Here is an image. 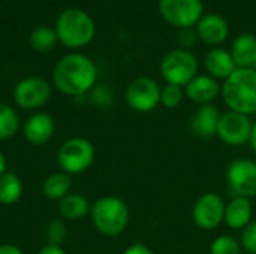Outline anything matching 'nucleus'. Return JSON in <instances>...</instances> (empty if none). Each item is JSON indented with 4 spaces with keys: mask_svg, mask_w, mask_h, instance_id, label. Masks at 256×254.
I'll use <instances>...</instances> for the list:
<instances>
[{
    "mask_svg": "<svg viewBox=\"0 0 256 254\" xmlns=\"http://www.w3.org/2000/svg\"><path fill=\"white\" fill-rule=\"evenodd\" d=\"M20 130V117L8 103L0 102V141L14 138Z\"/></svg>",
    "mask_w": 256,
    "mask_h": 254,
    "instance_id": "23",
    "label": "nucleus"
},
{
    "mask_svg": "<svg viewBox=\"0 0 256 254\" xmlns=\"http://www.w3.org/2000/svg\"><path fill=\"white\" fill-rule=\"evenodd\" d=\"M252 127L254 123L249 115L234 111H226L220 115L216 136H219L220 141L225 142L226 145L242 147L244 144H249Z\"/></svg>",
    "mask_w": 256,
    "mask_h": 254,
    "instance_id": "11",
    "label": "nucleus"
},
{
    "mask_svg": "<svg viewBox=\"0 0 256 254\" xmlns=\"http://www.w3.org/2000/svg\"><path fill=\"white\" fill-rule=\"evenodd\" d=\"M226 181L234 196H256V162L250 159H238L230 163L226 169Z\"/></svg>",
    "mask_w": 256,
    "mask_h": 254,
    "instance_id": "12",
    "label": "nucleus"
},
{
    "mask_svg": "<svg viewBox=\"0 0 256 254\" xmlns=\"http://www.w3.org/2000/svg\"><path fill=\"white\" fill-rule=\"evenodd\" d=\"M220 96L230 111L244 115L256 114V70L237 67L222 84Z\"/></svg>",
    "mask_w": 256,
    "mask_h": 254,
    "instance_id": "2",
    "label": "nucleus"
},
{
    "mask_svg": "<svg viewBox=\"0 0 256 254\" xmlns=\"http://www.w3.org/2000/svg\"><path fill=\"white\" fill-rule=\"evenodd\" d=\"M98 79V67L92 58L82 54L64 55L54 67V87L72 97H81L94 88Z\"/></svg>",
    "mask_w": 256,
    "mask_h": 254,
    "instance_id": "1",
    "label": "nucleus"
},
{
    "mask_svg": "<svg viewBox=\"0 0 256 254\" xmlns=\"http://www.w3.org/2000/svg\"><path fill=\"white\" fill-rule=\"evenodd\" d=\"M222 85L219 81L212 78L210 75H196L186 87H184V96L194 102L201 105L213 103L219 94H220Z\"/></svg>",
    "mask_w": 256,
    "mask_h": 254,
    "instance_id": "14",
    "label": "nucleus"
},
{
    "mask_svg": "<svg viewBox=\"0 0 256 254\" xmlns=\"http://www.w3.org/2000/svg\"><path fill=\"white\" fill-rule=\"evenodd\" d=\"M22 183L20 177L14 172H4L0 177V204L2 205H14L22 196Z\"/></svg>",
    "mask_w": 256,
    "mask_h": 254,
    "instance_id": "22",
    "label": "nucleus"
},
{
    "mask_svg": "<svg viewBox=\"0 0 256 254\" xmlns=\"http://www.w3.org/2000/svg\"><path fill=\"white\" fill-rule=\"evenodd\" d=\"M6 172V157L4 154L0 151V177Z\"/></svg>",
    "mask_w": 256,
    "mask_h": 254,
    "instance_id": "35",
    "label": "nucleus"
},
{
    "mask_svg": "<svg viewBox=\"0 0 256 254\" xmlns=\"http://www.w3.org/2000/svg\"><path fill=\"white\" fill-rule=\"evenodd\" d=\"M94 147L86 138H70L64 141L57 153V163L60 169L69 175L86 172L94 162Z\"/></svg>",
    "mask_w": 256,
    "mask_h": 254,
    "instance_id": "6",
    "label": "nucleus"
},
{
    "mask_svg": "<svg viewBox=\"0 0 256 254\" xmlns=\"http://www.w3.org/2000/svg\"><path fill=\"white\" fill-rule=\"evenodd\" d=\"M246 254H249V253H246Z\"/></svg>",
    "mask_w": 256,
    "mask_h": 254,
    "instance_id": "37",
    "label": "nucleus"
},
{
    "mask_svg": "<svg viewBox=\"0 0 256 254\" xmlns=\"http://www.w3.org/2000/svg\"><path fill=\"white\" fill-rule=\"evenodd\" d=\"M240 244L243 250L249 254H256V220H252L243 231L240 237Z\"/></svg>",
    "mask_w": 256,
    "mask_h": 254,
    "instance_id": "28",
    "label": "nucleus"
},
{
    "mask_svg": "<svg viewBox=\"0 0 256 254\" xmlns=\"http://www.w3.org/2000/svg\"><path fill=\"white\" fill-rule=\"evenodd\" d=\"M93 94V102L99 106H108L112 100V93L108 87L100 85V87H94L92 90Z\"/></svg>",
    "mask_w": 256,
    "mask_h": 254,
    "instance_id": "29",
    "label": "nucleus"
},
{
    "mask_svg": "<svg viewBox=\"0 0 256 254\" xmlns=\"http://www.w3.org/2000/svg\"><path fill=\"white\" fill-rule=\"evenodd\" d=\"M70 187H72L70 175L60 171V172H54L45 178V181L42 184V193L50 201H60L66 195L70 193Z\"/></svg>",
    "mask_w": 256,
    "mask_h": 254,
    "instance_id": "21",
    "label": "nucleus"
},
{
    "mask_svg": "<svg viewBox=\"0 0 256 254\" xmlns=\"http://www.w3.org/2000/svg\"><path fill=\"white\" fill-rule=\"evenodd\" d=\"M38 254H66V252L63 250V247L60 246H51V244H46L44 246Z\"/></svg>",
    "mask_w": 256,
    "mask_h": 254,
    "instance_id": "32",
    "label": "nucleus"
},
{
    "mask_svg": "<svg viewBox=\"0 0 256 254\" xmlns=\"http://www.w3.org/2000/svg\"><path fill=\"white\" fill-rule=\"evenodd\" d=\"M56 132V121L46 112L32 114L22 124V135L32 145H44L51 141Z\"/></svg>",
    "mask_w": 256,
    "mask_h": 254,
    "instance_id": "13",
    "label": "nucleus"
},
{
    "mask_svg": "<svg viewBox=\"0 0 256 254\" xmlns=\"http://www.w3.org/2000/svg\"><path fill=\"white\" fill-rule=\"evenodd\" d=\"M220 111L213 103L201 105L190 118V130L200 138H212L218 133Z\"/></svg>",
    "mask_w": 256,
    "mask_h": 254,
    "instance_id": "17",
    "label": "nucleus"
},
{
    "mask_svg": "<svg viewBox=\"0 0 256 254\" xmlns=\"http://www.w3.org/2000/svg\"><path fill=\"white\" fill-rule=\"evenodd\" d=\"M198 40H200V37H198V33H196V30L194 27L192 28H183V30L178 31V43L184 49L192 48L194 45H196Z\"/></svg>",
    "mask_w": 256,
    "mask_h": 254,
    "instance_id": "30",
    "label": "nucleus"
},
{
    "mask_svg": "<svg viewBox=\"0 0 256 254\" xmlns=\"http://www.w3.org/2000/svg\"><path fill=\"white\" fill-rule=\"evenodd\" d=\"M90 217L94 229L104 237L122 235L130 220L128 204L117 196H102L92 204Z\"/></svg>",
    "mask_w": 256,
    "mask_h": 254,
    "instance_id": "3",
    "label": "nucleus"
},
{
    "mask_svg": "<svg viewBox=\"0 0 256 254\" xmlns=\"http://www.w3.org/2000/svg\"><path fill=\"white\" fill-rule=\"evenodd\" d=\"M249 144H250V147H252L254 153L256 154V121L254 123V127H252V135H250V141H249Z\"/></svg>",
    "mask_w": 256,
    "mask_h": 254,
    "instance_id": "34",
    "label": "nucleus"
},
{
    "mask_svg": "<svg viewBox=\"0 0 256 254\" xmlns=\"http://www.w3.org/2000/svg\"><path fill=\"white\" fill-rule=\"evenodd\" d=\"M0 254H24L18 246L14 244H2L0 246Z\"/></svg>",
    "mask_w": 256,
    "mask_h": 254,
    "instance_id": "33",
    "label": "nucleus"
},
{
    "mask_svg": "<svg viewBox=\"0 0 256 254\" xmlns=\"http://www.w3.org/2000/svg\"><path fill=\"white\" fill-rule=\"evenodd\" d=\"M195 30L201 42L212 46H218L226 40L230 33V25L224 16L218 13H208V15H202Z\"/></svg>",
    "mask_w": 256,
    "mask_h": 254,
    "instance_id": "15",
    "label": "nucleus"
},
{
    "mask_svg": "<svg viewBox=\"0 0 256 254\" xmlns=\"http://www.w3.org/2000/svg\"><path fill=\"white\" fill-rule=\"evenodd\" d=\"M159 12L162 18L183 30L192 28L204 15V4L201 0H159Z\"/></svg>",
    "mask_w": 256,
    "mask_h": 254,
    "instance_id": "7",
    "label": "nucleus"
},
{
    "mask_svg": "<svg viewBox=\"0 0 256 254\" xmlns=\"http://www.w3.org/2000/svg\"><path fill=\"white\" fill-rule=\"evenodd\" d=\"M58 40L68 48H82L88 45L96 33L93 18L82 9L69 7L63 10L54 27Z\"/></svg>",
    "mask_w": 256,
    "mask_h": 254,
    "instance_id": "4",
    "label": "nucleus"
},
{
    "mask_svg": "<svg viewBox=\"0 0 256 254\" xmlns=\"http://www.w3.org/2000/svg\"><path fill=\"white\" fill-rule=\"evenodd\" d=\"M51 97V85L40 76H28L16 82L14 88L15 103L26 111L42 108Z\"/></svg>",
    "mask_w": 256,
    "mask_h": 254,
    "instance_id": "10",
    "label": "nucleus"
},
{
    "mask_svg": "<svg viewBox=\"0 0 256 254\" xmlns=\"http://www.w3.org/2000/svg\"><path fill=\"white\" fill-rule=\"evenodd\" d=\"M57 40L58 37H57L56 30L46 25H39L30 33V45L38 52L51 51L56 46Z\"/></svg>",
    "mask_w": 256,
    "mask_h": 254,
    "instance_id": "24",
    "label": "nucleus"
},
{
    "mask_svg": "<svg viewBox=\"0 0 256 254\" xmlns=\"http://www.w3.org/2000/svg\"><path fill=\"white\" fill-rule=\"evenodd\" d=\"M254 220V205L249 198L234 196L225 205L224 222L230 229L243 231Z\"/></svg>",
    "mask_w": 256,
    "mask_h": 254,
    "instance_id": "16",
    "label": "nucleus"
},
{
    "mask_svg": "<svg viewBox=\"0 0 256 254\" xmlns=\"http://www.w3.org/2000/svg\"><path fill=\"white\" fill-rule=\"evenodd\" d=\"M254 69H255V70H256V60H255V64H254Z\"/></svg>",
    "mask_w": 256,
    "mask_h": 254,
    "instance_id": "36",
    "label": "nucleus"
},
{
    "mask_svg": "<svg viewBox=\"0 0 256 254\" xmlns=\"http://www.w3.org/2000/svg\"><path fill=\"white\" fill-rule=\"evenodd\" d=\"M160 85L148 76L134 79L124 93L126 103L130 109L140 114L152 112L160 103Z\"/></svg>",
    "mask_w": 256,
    "mask_h": 254,
    "instance_id": "8",
    "label": "nucleus"
},
{
    "mask_svg": "<svg viewBox=\"0 0 256 254\" xmlns=\"http://www.w3.org/2000/svg\"><path fill=\"white\" fill-rule=\"evenodd\" d=\"M122 254H156L150 247L141 244V243H135L132 246H129L128 249H124V252Z\"/></svg>",
    "mask_w": 256,
    "mask_h": 254,
    "instance_id": "31",
    "label": "nucleus"
},
{
    "mask_svg": "<svg viewBox=\"0 0 256 254\" xmlns=\"http://www.w3.org/2000/svg\"><path fill=\"white\" fill-rule=\"evenodd\" d=\"M160 73L166 84L186 87L198 75V58L184 48L168 51L160 60Z\"/></svg>",
    "mask_w": 256,
    "mask_h": 254,
    "instance_id": "5",
    "label": "nucleus"
},
{
    "mask_svg": "<svg viewBox=\"0 0 256 254\" xmlns=\"http://www.w3.org/2000/svg\"><path fill=\"white\" fill-rule=\"evenodd\" d=\"M230 52L237 67H254L256 60V36L250 33L237 36Z\"/></svg>",
    "mask_w": 256,
    "mask_h": 254,
    "instance_id": "19",
    "label": "nucleus"
},
{
    "mask_svg": "<svg viewBox=\"0 0 256 254\" xmlns=\"http://www.w3.org/2000/svg\"><path fill=\"white\" fill-rule=\"evenodd\" d=\"M58 213L64 220L78 222L90 214L92 204L80 193H69L58 201Z\"/></svg>",
    "mask_w": 256,
    "mask_h": 254,
    "instance_id": "20",
    "label": "nucleus"
},
{
    "mask_svg": "<svg viewBox=\"0 0 256 254\" xmlns=\"http://www.w3.org/2000/svg\"><path fill=\"white\" fill-rule=\"evenodd\" d=\"M240 240L231 235H219L210 244V254H242Z\"/></svg>",
    "mask_w": 256,
    "mask_h": 254,
    "instance_id": "25",
    "label": "nucleus"
},
{
    "mask_svg": "<svg viewBox=\"0 0 256 254\" xmlns=\"http://www.w3.org/2000/svg\"><path fill=\"white\" fill-rule=\"evenodd\" d=\"M45 238L46 243L51 246H63L68 238V226L62 219H54L46 225L45 229Z\"/></svg>",
    "mask_w": 256,
    "mask_h": 254,
    "instance_id": "26",
    "label": "nucleus"
},
{
    "mask_svg": "<svg viewBox=\"0 0 256 254\" xmlns=\"http://www.w3.org/2000/svg\"><path fill=\"white\" fill-rule=\"evenodd\" d=\"M225 201L214 192L202 193L192 207V220L202 231H214L224 223Z\"/></svg>",
    "mask_w": 256,
    "mask_h": 254,
    "instance_id": "9",
    "label": "nucleus"
},
{
    "mask_svg": "<svg viewBox=\"0 0 256 254\" xmlns=\"http://www.w3.org/2000/svg\"><path fill=\"white\" fill-rule=\"evenodd\" d=\"M204 67L207 70V75H210L216 81H225L237 69L231 52L222 48H213L206 54Z\"/></svg>",
    "mask_w": 256,
    "mask_h": 254,
    "instance_id": "18",
    "label": "nucleus"
},
{
    "mask_svg": "<svg viewBox=\"0 0 256 254\" xmlns=\"http://www.w3.org/2000/svg\"><path fill=\"white\" fill-rule=\"evenodd\" d=\"M183 99H184V90H183V87L172 85V84H166L160 90V103L165 108H168V109L177 108L183 102Z\"/></svg>",
    "mask_w": 256,
    "mask_h": 254,
    "instance_id": "27",
    "label": "nucleus"
}]
</instances>
